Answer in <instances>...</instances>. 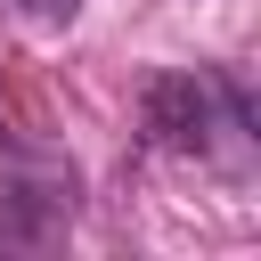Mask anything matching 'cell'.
<instances>
[{
	"label": "cell",
	"mask_w": 261,
	"mask_h": 261,
	"mask_svg": "<svg viewBox=\"0 0 261 261\" xmlns=\"http://www.w3.org/2000/svg\"><path fill=\"white\" fill-rule=\"evenodd\" d=\"M8 8H16L24 24H73V8H82V0H8Z\"/></svg>",
	"instance_id": "obj_3"
},
{
	"label": "cell",
	"mask_w": 261,
	"mask_h": 261,
	"mask_svg": "<svg viewBox=\"0 0 261 261\" xmlns=\"http://www.w3.org/2000/svg\"><path fill=\"white\" fill-rule=\"evenodd\" d=\"M139 130L163 155H196V163H228V171L253 163V98L237 73H212V65L155 73L139 90Z\"/></svg>",
	"instance_id": "obj_1"
},
{
	"label": "cell",
	"mask_w": 261,
	"mask_h": 261,
	"mask_svg": "<svg viewBox=\"0 0 261 261\" xmlns=\"http://www.w3.org/2000/svg\"><path fill=\"white\" fill-rule=\"evenodd\" d=\"M49 220H57V204L49 196H0V245H33V237H49Z\"/></svg>",
	"instance_id": "obj_2"
},
{
	"label": "cell",
	"mask_w": 261,
	"mask_h": 261,
	"mask_svg": "<svg viewBox=\"0 0 261 261\" xmlns=\"http://www.w3.org/2000/svg\"><path fill=\"white\" fill-rule=\"evenodd\" d=\"M0 139H8V106H0Z\"/></svg>",
	"instance_id": "obj_4"
}]
</instances>
